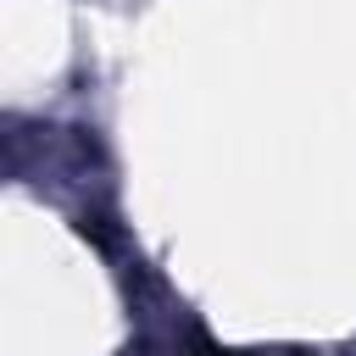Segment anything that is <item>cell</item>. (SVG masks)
Here are the masks:
<instances>
[{"mask_svg":"<svg viewBox=\"0 0 356 356\" xmlns=\"http://www.w3.org/2000/svg\"><path fill=\"white\" fill-rule=\"evenodd\" d=\"M189 356H261V350H222V345H211V339H200V334H195ZM284 356H306V350H284Z\"/></svg>","mask_w":356,"mask_h":356,"instance_id":"1","label":"cell"}]
</instances>
